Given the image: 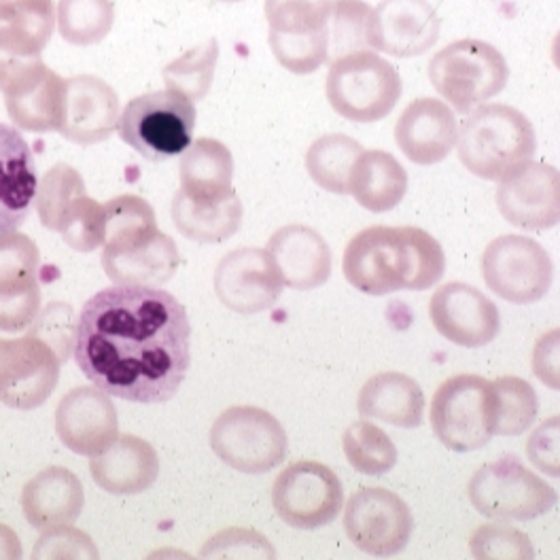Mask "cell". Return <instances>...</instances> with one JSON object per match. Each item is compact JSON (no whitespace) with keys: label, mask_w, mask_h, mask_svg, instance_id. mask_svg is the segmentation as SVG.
<instances>
[{"label":"cell","mask_w":560,"mask_h":560,"mask_svg":"<svg viewBox=\"0 0 560 560\" xmlns=\"http://www.w3.org/2000/svg\"><path fill=\"white\" fill-rule=\"evenodd\" d=\"M467 492L471 505L492 521H533L559 503V492L514 456L480 467Z\"/></svg>","instance_id":"7"},{"label":"cell","mask_w":560,"mask_h":560,"mask_svg":"<svg viewBox=\"0 0 560 560\" xmlns=\"http://www.w3.org/2000/svg\"><path fill=\"white\" fill-rule=\"evenodd\" d=\"M56 433L70 453L94 456L119 435L117 410L110 395L94 386H77L56 410Z\"/></svg>","instance_id":"20"},{"label":"cell","mask_w":560,"mask_h":560,"mask_svg":"<svg viewBox=\"0 0 560 560\" xmlns=\"http://www.w3.org/2000/svg\"><path fill=\"white\" fill-rule=\"evenodd\" d=\"M408 191L406 168L386 151H361L350 173L349 194L370 212L395 209Z\"/></svg>","instance_id":"29"},{"label":"cell","mask_w":560,"mask_h":560,"mask_svg":"<svg viewBox=\"0 0 560 560\" xmlns=\"http://www.w3.org/2000/svg\"><path fill=\"white\" fill-rule=\"evenodd\" d=\"M363 147L347 135H327L316 139L306 153V171L325 191L349 196L352 166Z\"/></svg>","instance_id":"32"},{"label":"cell","mask_w":560,"mask_h":560,"mask_svg":"<svg viewBox=\"0 0 560 560\" xmlns=\"http://www.w3.org/2000/svg\"><path fill=\"white\" fill-rule=\"evenodd\" d=\"M40 250L18 230L0 234V298L18 295L38 284Z\"/></svg>","instance_id":"37"},{"label":"cell","mask_w":560,"mask_h":560,"mask_svg":"<svg viewBox=\"0 0 560 560\" xmlns=\"http://www.w3.org/2000/svg\"><path fill=\"white\" fill-rule=\"evenodd\" d=\"M202 559H275V550L266 537L248 528H228L217 533L205 550L200 552Z\"/></svg>","instance_id":"46"},{"label":"cell","mask_w":560,"mask_h":560,"mask_svg":"<svg viewBox=\"0 0 560 560\" xmlns=\"http://www.w3.org/2000/svg\"><path fill=\"white\" fill-rule=\"evenodd\" d=\"M266 250L279 270L282 284L291 289H318L331 277V248L308 225L293 223L280 228Z\"/></svg>","instance_id":"23"},{"label":"cell","mask_w":560,"mask_h":560,"mask_svg":"<svg viewBox=\"0 0 560 560\" xmlns=\"http://www.w3.org/2000/svg\"><path fill=\"white\" fill-rule=\"evenodd\" d=\"M458 160L485 180H501L533 160L537 137L530 119L510 105L474 108L463 121L458 137Z\"/></svg>","instance_id":"3"},{"label":"cell","mask_w":560,"mask_h":560,"mask_svg":"<svg viewBox=\"0 0 560 560\" xmlns=\"http://www.w3.org/2000/svg\"><path fill=\"white\" fill-rule=\"evenodd\" d=\"M219 2H243V0H219Z\"/></svg>","instance_id":"51"},{"label":"cell","mask_w":560,"mask_h":560,"mask_svg":"<svg viewBox=\"0 0 560 560\" xmlns=\"http://www.w3.org/2000/svg\"><path fill=\"white\" fill-rule=\"evenodd\" d=\"M60 359L43 340H0V401L13 410L40 408L60 381Z\"/></svg>","instance_id":"14"},{"label":"cell","mask_w":560,"mask_h":560,"mask_svg":"<svg viewBox=\"0 0 560 560\" xmlns=\"http://www.w3.org/2000/svg\"><path fill=\"white\" fill-rule=\"evenodd\" d=\"M469 546L474 559L478 560H530L535 557L530 539L514 526H478Z\"/></svg>","instance_id":"43"},{"label":"cell","mask_w":560,"mask_h":560,"mask_svg":"<svg viewBox=\"0 0 560 560\" xmlns=\"http://www.w3.org/2000/svg\"><path fill=\"white\" fill-rule=\"evenodd\" d=\"M458 137L455 110L435 98H419L404 108L395 124L399 151L419 166L444 162Z\"/></svg>","instance_id":"22"},{"label":"cell","mask_w":560,"mask_h":560,"mask_svg":"<svg viewBox=\"0 0 560 560\" xmlns=\"http://www.w3.org/2000/svg\"><path fill=\"white\" fill-rule=\"evenodd\" d=\"M35 158L18 128L0 124V234L18 230L35 205Z\"/></svg>","instance_id":"24"},{"label":"cell","mask_w":560,"mask_h":560,"mask_svg":"<svg viewBox=\"0 0 560 560\" xmlns=\"http://www.w3.org/2000/svg\"><path fill=\"white\" fill-rule=\"evenodd\" d=\"M372 7L363 0H334L329 18V51L336 58L370 47Z\"/></svg>","instance_id":"40"},{"label":"cell","mask_w":560,"mask_h":560,"mask_svg":"<svg viewBox=\"0 0 560 560\" xmlns=\"http://www.w3.org/2000/svg\"><path fill=\"white\" fill-rule=\"evenodd\" d=\"M98 550L92 537L74 526L62 525L45 528L33 550L35 560L81 559L98 560Z\"/></svg>","instance_id":"45"},{"label":"cell","mask_w":560,"mask_h":560,"mask_svg":"<svg viewBox=\"0 0 560 560\" xmlns=\"http://www.w3.org/2000/svg\"><path fill=\"white\" fill-rule=\"evenodd\" d=\"M0 559H22V546L18 535L4 525H0Z\"/></svg>","instance_id":"50"},{"label":"cell","mask_w":560,"mask_h":560,"mask_svg":"<svg viewBox=\"0 0 560 560\" xmlns=\"http://www.w3.org/2000/svg\"><path fill=\"white\" fill-rule=\"evenodd\" d=\"M171 212L180 236L200 245H219L241 230L245 209L236 194L223 202H196L178 189Z\"/></svg>","instance_id":"30"},{"label":"cell","mask_w":560,"mask_h":560,"mask_svg":"<svg viewBox=\"0 0 560 560\" xmlns=\"http://www.w3.org/2000/svg\"><path fill=\"white\" fill-rule=\"evenodd\" d=\"M429 316L440 336L465 349L487 347L501 329L494 302L465 282L440 287L429 302Z\"/></svg>","instance_id":"17"},{"label":"cell","mask_w":560,"mask_h":560,"mask_svg":"<svg viewBox=\"0 0 560 560\" xmlns=\"http://www.w3.org/2000/svg\"><path fill=\"white\" fill-rule=\"evenodd\" d=\"M232 151L214 139L191 142L180 158V191L196 202H223L234 196Z\"/></svg>","instance_id":"28"},{"label":"cell","mask_w":560,"mask_h":560,"mask_svg":"<svg viewBox=\"0 0 560 560\" xmlns=\"http://www.w3.org/2000/svg\"><path fill=\"white\" fill-rule=\"evenodd\" d=\"M533 370L544 385L559 388V329L546 334L535 347Z\"/></svg>","instance_id":"49"},{"label":"cell","mask_w":560,"mask_h":560,"mask_svg":"<svg viewBox=\"0 0 560 560\" xmlns=\"http://www.w3.org/2000/svg\"><path fill=\"white\" fill-rule=\"evenodd\" d=\"M325 92L331 108L354 124L385 119L401 98V77L376 51H352L340 56L327 70Z\"/></svg>","instance_id":"4"},{"label":"cell","mask_w":560,"mask_h":560,"mask_svg":"<svg viewBox=\"0 0 560 560\" xmlns=\"http://www.w3.org/2000/svg\"><path fill=\"white\" fill-rule=\"evenodd\" d=\"M268 43L282 69L293 74H311L327 62L329 28L302 35H284L270 31Z\"/></svg>","instance_id":"39"},{"label":"cell","mask_w":560,"mask_h":560,"mask_svg":"<svg viewBox=\"0 0 560 560\" xmlns=\"http://www.w3.org/2000/svg\"><path fill=\"white\" fill-rule=\"evenodd\" d=\"M210 448L236 471L259 476L287 456V433L277 417L255 406H234L210 427Z\"/></svg>","instance_id":"8"},{"label":"cell","mask_w":560,"mask_h":560,"mask_svg":"<svg viewBox=\"0 0 560 560\" xmlns=\"http://www.w3.org/2000/svg\"><path fill=\"white\" fill-rule=\"evenodd\" d=\"M334 0H266V20L270 31L302 35L327 28Z\"/></svg>","instance_id":"41"},{"label":"cell","mask_w":560,"mask_h":560,"mask_svg":"<svg viewBox=\"0 0 560 560\" xmlns=\"http://www.w3.org/2000/svg\"><path fill=\"white\" fill-rule=\"evenodd\" d=\"M85 505L81 480L67 467H47L22 490V510L31 525L45 530L72 525Z\"/></svg>","instance_id":"26"},{"label":"cell","mask_w":560,"mask_h":560,"mask_svg":"<svg viewBox=\"0 0 560 560\" xmlns=\"http://www.w3.org/2000/svg\"><path fill=\"white\" fill-rule=\"evenodd\" d=\"M72 354L85 378L106 395L166 404L191 363L187 311L164 289L108 287L85 302Z\"/></svg>","instance_id":"1"},{"label":"cell","mask_w":560,"mask_h":560,"mask_svg":"<svg viewBox=\"0 0 560 560\" xmlns=\"http://www.w3.org/2000/svg\"><path fill=\"white\" fill-rule=\"evenodd\" d=\"M272 503L284 525L315 530L334 523L345 505L336 471L316 460L289 465L272 487Z\"/></svg>","instance_id":"12"},{"label":"cell","mask_w":560,"mask_h":560,"mask_svg":"<svg viewBox=\"0 0 560 560\" xmlns=\"http://www.w3.org/2000/svg\"><path fill=\"white\" fill-rule=\"evenodd\" d=\"M342 448L350 465L365 476H383L397 465V446L381 427L368 420L350 424L342 438Z\"/></svg>","instance_id":"36"},{"label":"cell","mask_w":560,"mask_h":560,"mask_svg":"<svg viewBox=\"0 0 560 560\" xmlns=\"http://www.w3.org/2000/svg\"><path fill=\"white\" fill-rule=\"evenodd\" d=\"M196 128V106L175 90L149 92L132 98L119 115V139L149 162L180 155Z\"/></svg>","instance_id":"6"},{"label":"cell","mask_w":560,"mask_h":560,"mask_svg":"<svg viewBox=\"0 0 560 560\" xmlns=\"http://www.w3.org/2000/svg\"><path fill=\"white\" fill-rule=\"evenodd\" d=\"M357 410L363 419L383 420L399 429H417L424 417V393L406 374H376L361 388Z\"/></svg>","instance_id":"27"},{"label":"cell","mask_w":560,"mask_h":560,"mask_svg":"<svg viewBox=\"0 0 560 560\" xmlns=\"http://www.w3.org/2000/svg\"><path fill=\"white\" fill-rule=\"evenodd\" d=\"M559 417L546 420L526 444L528 460L552 478H559Z\"/></svg>","instance_id":"48"},{"label":"cell","mask_w":560,"mask_h":560,"mask_svg":"<svg viewBox=\"0 0 560 560\" xmlns=\"http://www.w3.org/2000/svg\"><path fill=\"white\" fill-rule=\"evenodd\" d=\"M431 424L438 440L453 453H471L494 435V393L487 378L458 374L433 395Z\"/></svg>","instance_id":"10"},{"label":"cell","mask_w":560,"mask_h":560,"mask_svg":"<svg viewBox=\"0 0 560 560\" xmlns=\"http://www.w3.org/2000/svg\"><path fill=\"white\" fill-rule=\"evenodd\" d=\"M279 270L264 248L246 246L228 253L214 270L219 302L241 315H257L272 308L282 293Z\"/></svg>","instance_id":"15"},{"label":"cell","mask_w":560,"mask_h":560,"mask_svg":"<svg viewBox=\"0 0 560 560\" xmlns=\"http://www.w3.org/2000/svg\"><path fill=\"white\" fill-rule=\"evenodd\" d=\"M429 79L435 92L456 113L469 115L501 94L510 79L503 54L480 38H460L444 47L429 62Z\"/></svg>","instance_id":"5"},{"label":"cell","mask_w":560,"mask_h":560,"mask_svg":"<svg viewBox=\"0 0 560 560\" xmlns=\"http://www.w3.org/2000/svg\"><path fill=\"white\" fill-rule=\"evenodd\" d=\"M105 205L85 194L74 202L58 232L70 248L79 253H92L105 243Z\"/></svg>","instance_id":"42"},{"label":"cell","mask_w":560,"mask_h":560,"mask_svg":"<svg viewBox=\"0 0 560 560\" xmlns=\"http://www.w3.org/2000/svg\"><path fill=\"white\" fill-rule=\"evenodd\" d=\"M85 180L70 164H56L36 185V212L47 230L58 232L74 202L85 196Z\"/></svg>","instance_id":"35"},{"label":"cell","mask_w":560,"mask_h":560,"mask_svg":"<svg viewBox=\"0 0 560 560\" xmlns=\"http://www.w3.org/2000/svg\"><path fill=\"white\" fill-rule=\"evenodd\" d=\"M94 482L110 494H140L160 476V456L137 435H117L105 451L90 458Z\"/></svg>","instance_id":"25"},{"label":"cell","mask_w":560,"mask_h":560,"mask_svg":"<svg viewBox=\"0 0 560 560\" xmlns=\"http://www.w3.org/2000/svg\"><path fill=\"white\" fill-rule=\"evenodd\" d=\"M497 209L521 230H552L560 221V175L555 166L526 162L503 176L497 187Z\"/></svg>","instance_id":"16"},{"label":"cell","mask_w":560,"mask_h":560,"mask_svg":"<svg viewBox=\"0 0 560 560\" xmlns=\"http://www.w3.org/2000/svg\"><path fill=\"white\" fill-rule=\"evenodd\" d=\"M342 270L350 284L368 295L424 291L446 272L442 245L420 228H368L345 250Z\"/></svg>","instance_id":"2"},{"label":"cell","mask_w":560,"mask_h":560,"mask_svg":"<svg viewBox=\"0 0 560 560\" xmlns=\"http://www.w3.org/2000/svg\"><path fill=\"white\" fill-rule=\"evenodd\" d=\"M31 336L43 340L56 352L60 363H65L74 350L77 338V318L72 308L62 302H51L49 306H45V311L36 315Z\"/></svg>","instance_id":"44"},{"label":"cell","mask_w":560,"mask_h":560,"mask_svg":"<svg viewBox=\"0 0 560 560\" xmlns=\"http://www.w3.org/2000/svg\"><path fill=\"white\" fill-rule=\"evenodd\" d=\"M40 313V287L0 298V331L15 334L35 323L36 315Z\"/></svg>","instance_id":"47"},{"label":"cell","mask_w":560,"mask_h":560,"mask_svg":"<svg viewBox=\"0 0 560 560\" xmlns=\"http://www.w3.org/2000/svg\"><path fill=\"white\" fill-rule=\"evenodd\" d=\"M482 279L490 291L510 304L539 302L555 282L548 250L526 236L494 238L482 255Z\"/></svg>","instance_id":"11"},{"label":"cell","mask_w":560,"mask_h":560,"mask_svg":"<svg viewBox=\"0 0 560 560\" xmlns=\"http://www.w3.org/2000/svg\"><path fill=\"white\" fill-rule=\"evenodd\" d=\"M345 530L365 555L395 557L406 550L415 530L408 503L386 489H359L345 510Z\"/></svg>","instance_id":"13"},{"label":"cell","mask_w":560,"mask_h":560,"mask_svg":"<svg viewBox=\"0 0 560 560\" xmlns=\"http://www.w3.org/2000/svg\"><path fill=\"white\" fill-rule=\"evenodd\" d=\"M219 62V40L209 38L202 45L189 49L164 69L168 90L183 94L187 101L198 103L209 94L214 69Z\"/></svg>","instance_id":"38"},{"label":"cell","mask_w":560,"mask_h":560,"mask_svg":"<svg viewBox=\"0 0 560 560\" xmlns=\"http://www.w3.org/2000/svg\"><path fill=\"white\" fill-rule=\"evenodd\" d=\"M56 28L54 0H0V47L40 56Z\"/></svg>","instance_id":"31"},{"label":"cell","mask_w":560,"mask_h":560,"mask_svg":"<svg viewBox=\"0 0 560 560\" xmlns=\"http://www.w3.org/2000/svg\"><path fill=\"white\" fill-rule=\"evenodd\" d=\"M490 385L494 393V435L510 438L528 431L539 412L535 388L516 376H501Z\"/></svg>","instance_id":"34"},{"label":"cell","mask_w":560,"mask_h":560,"mask_svg":"<svg viewBox=\"0 0 560 560\" xmlns=\"http://www.w3.org/2000/svg\"><path fill=\"white\" fill-rule=\"evenodd\" d=\"M11 121L26 132H58L65 117L67 79L35 58L18 70L2 88Z\"/></svg>","instance_id":"18"},{"label":"cell","mask_w":560,"mask_h":560,"mask_svg":"<svg viewBox=\"0 0 560 560\" xmlns=\"http://www.w3.org/2000/svg\"><path fill=\"white\" fill-rule=\"evenodd\" d=\"M103 268L115 284L160 289L180 264L175 241L158 230V219L106 230Z\"/></svg>","instance_id":"9"},{"label":"cell","mask_w":560,"mask_h":560,"mask_svg":"<svg viewBox=\"0 0 560 560\" xmlns=\"http://www.w3.org/2000/svg\"><path fill=\"white\" fill-rule=\"evenodd\" d=\"M121 106L117 92L94 74L67 79L65 117L60 135L77 144H96L117 130Z\"/></svg>","instance_id":"21"},{"label":"cell","mask_w":560,"mask_h":560,"mask_svg":"<svg viewBox=\"0 0 560 560\" xmlns=\"http://www.w3.org/2000/svg\"><path fill=\"white\" fill-rule=\"evenodd\" d=\"M440 26L427 0H383L372 9L370 47L393 58H417L440 40Z\"/></svg>","instance_id":"19"},{"label":"cell","mask_w":560,"mask_h":560,"mask_svg":"<svg viewBox=\"0 0 560 560\" xmlns=\"http://www.w3.org/2000/svg\"><path fill=\"white\" fill-rule=\"evenodd\" d=\"M56 24L70 45H96L113 31L115 4L113 0H60Z\"/></svg>","instance_id":"33"}]
</instances>
